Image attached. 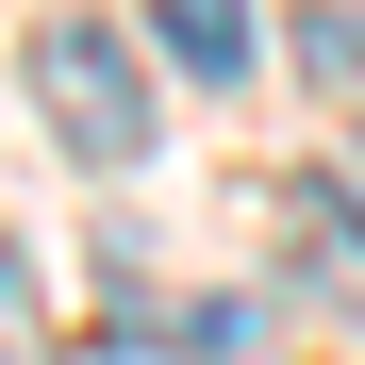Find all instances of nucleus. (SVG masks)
Returning <instances> with one entry per match:
<instances>
[{"mask_svg":"<svg viewBox=\"0 0 365 365\" xmlns=\"http://www.w3.org/2000/svg\"><path fill=\"white\" fill-rule=\"evenodd\" d=\"M299 67H316V83H349V67H365V17H332V0H316V17H299Z\"/></svg>","mask_w":365,"mask_h":365,"instance_id":"obj_3","label":"nucleus"},{"mask_svg":"<svg viewBox=\"0 0 365 365\" xmlns=\"http://www.w3.org/2000/svg\"><path fill=\"white\" fill-rule=\"evenodd\" d=\"M17 332H34V266L0 250V349H17Z\"/></svg>","mask_w":365,"mask_h":365,"instance_id":"obj_4","label":"nucleus"},{"mask_svg":"<svg viewBox=\"0 0 365 365\" xmlns=\"http://www.w3.org/2000/svg\"><path fill=\"white\" fill-rule=\"evenodd\" d=\"M150 34L182 50V83H232L250 67V0H150Z\"/></svg>","mask_w":365,"mask_h":365,"instance_id":"obj_2","label":"nucleus"},{"mask_svg":"<svg viewBox=\"0 0 365 365\" xmlns=\"http://www.w3.org/2000/svg\"><path fill=\"white\" fill-rule=\"evenodd\" d=\"M34 116H50L83 166H133V150H150V50L116 34V17H50V34H34Z\"/></svg>","mask_w":365,"mask_h":365,"instance_id":"obj_1","label":"nucleus"}]
</instances>
